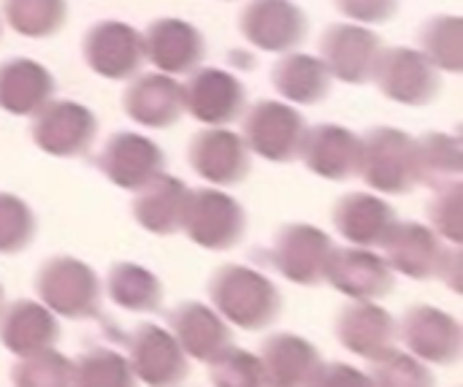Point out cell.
I'll return each mask as SVG.
<instances>
[{
  "label": "cell",
  "instance_id": "3957f363",
  "mask_svg": "<svg viewBox=\"0 0 463 387\" xmlns=\"http://www.w3.org/2000/svg\"><path fill=\"white\" fill-rule=\"evenodd\" d=\"M361 179L383 195H407L418 187L415 138L399 127H372L361 138Z\"/></svg>",
  "mask_w": 463,
  "mask_h": 387
},
{
  "label": "cell",
  "instance_id": "4316f807",
  "mask_svg": "<svg viewBox=\"0 0 463 387\" xmlns=\"http://www.w3.org/2000/svg\"><path fill=\"white\" fill-rule=\"evenodd\" d=\"M54 76L30 57L0 62V109L14 117H30L54 95Z\"/></svg>",
  "mask_w": 463,
  "mask_h": 387
},
{
  "label": "cell",
  "instance_id": "e575fe53",
  "mask_svg": "<svg viewBox=\"0 0 463 387\" xmlns=\"http://www.w3.org/2000/svg\"><path fill=\"white\" fill-rule=\"evenodd\" d=\"M11 382L19 387H68L76 385V366L54 347L24 355L11 369Z\"/></svg>",
  "mask_w": 463,
  "mask_h": 387
},
{
  "label": "cell",
  "instance_id": "ac0fdd59",
  "mask_svg": "<svg viewBox=\"0 0 463 387\" xmlns=\"http://www.w3.org/2000/svg\"><path fill=\"white\" fill-rule=\"evenodd\" d=\"M190 73L184 84V111H190V117L212 127L231 125L241 117L247 92L233 73L222 68H198Z\"/></svg>",
  "mask_w": 463,
  "mask_h": 387
},
{
  "label": "cell",
  "instance_id": "44dd1931",
  "mask_svg": "<svg viewBox=\"0 0 463 387\" xmlns=\"http://www.w3.org/2000/svg\"><path fill=\"white\" fill-rule=\"evenodd\" d=\"M298 157L304 165L331 182H345L358 174L361 163V138L334 122H320L307 127Z\"/></svg>",
  "mask_w": 463,
  "mask_h": 387
},
{
  "label": "cell",
  "instance_id": "30bf717a",
  "mask_svg": "<svg viewBox=\"0 0 463 387\" xmlns=\"http://www.w3.org/2000/svg\"><path fill=\"white\" fill-rule=\"evenodd\" d=\"M81 52L87 65L103 76V79H133L141 65H144V35L128 24V22H117V19H106L92 24L84 33L81 41Z\"/></svg>",
  "mask_w": 463,
  "mask_h": 387
},
{
  "label": "cell",
  "instance_id": "74e56055",
  "mask_svg": "<svg viewBox=\"0 0 463 387\" xmlns=\"http://www.w3.org/2000/svg\"><path fill=\"white\" fill-rule=\"evenodd\" d=\"M35 214L14 193H0V255H16L35 239Z\"/></svg>",
  "mask_w": 463,
  "mask_h": 387
},
{
  "label": "cell",
  "instance_id": "7402d4cb",
  "mask_svg": "<svg viewBox=\"0 0 463 387\" xmlns=\"http://www.w3.org/2000/svg\"><path fill=\"white\" fill-rule=\"evenodd\" d=\"M336 339L339 345L358 355V358H377L383 350H388L393 345V339L399 336V326L393 320V315L383 307H377L374 301H353L347 304L334 323Z\"/></svg>",
  "mask_w": 463,
  "mask_h": 387
},
{
  "label": "cell",
  "instance_id": "f1b7e54d",
  "mask_svg": "<svg viewBox=\"0 0 463 387\" xmlns=\"http://www.w3.org/2000/svg\"><path fill=\"white\" fill-rule=\"evenodd\" d=\"M274 90L298 106H315L326 100L331 90V73L320 57L304 54V52H285L282 60H277L271 71Z\"/></svg>",
  "mask_w": 463,
  "mask_h": 387
},
{
  "label": "cell",
  "instance_id": "5b68a950",
  "mask_svg": "<svg viewBox=\"0 0 463 387\" xmlns=\"http://www.w3.org/2000/svg\"><path fill=\"white\" fill-rule=\"evenodd\" d=\"M182 231L190 236L193 244L212 252H225L244 239L247 214L241 203L228 193L214 187H201L190 193Z\"/></svg>",
  "mask_w": 463,
  "mask_h": 387
},
{
  "label": "cell",
  "instance_id": "d6a6232c",
  "mask_svg": "<svg viewBox=\"0 0 463 387\" xmlns=\"http://www.w3.org/2000/svg\"><path fill=\"white\" fill-rule=\"evenodd\" d=\"M3 16L24 38H49L68 19V0H3Z\"/></svg>",
  "mask_w": 463,
  "mask_h": 387
},
{
  "label": "cell",
  "instance_id": "1f68e13d",
  "mask_svg": "<svg viewBox=\"0 0 463 387\" xmlns=\"http://www.w3.org/2000/svg\"><path fill=\"white\" fill-rule=\"evenodd\" d=\"M420 52L434 62V68L461 73L463 71V19L456 14H439L423 22Z\"/></svg>",
  "mask_w": 463,
  "mask_h": 387
},
{
  "label": "cell",
  "instance_id": "836d02e7",
  "mask_svg": "<svg viewBox=\"0 0 463 387\" xmlns=\"http://www.w3.org/2000/svg\"><path fill=\"white\" fill-rule=\"evenodd\" d=\"M369 382L383 387H429L434 385V374L429 372V366L404 350H396L393 345L388 350H383L377 358L369 361Z\"/></svg>",
  "mask_w": 463,
  "mask_h": 387
},
{
  "label": "cell",
  "instance_id": "484cf974",
  "mask_svg": "<svg viewBox=\"0 0 463 387\" xmlns=\"http://www.w3.org/2000/svg\"><path fill=\"white\" fill-rule=\"evenodd\" d=\"M168 328L182 345V350L195 361H212L222 347L233 345V331L228 328L225 317L203 307L201 301H182L168 315Z\"/></svg>",
  "mask_w": 463,
  "mask_h": 387
},
{
  "label": "cell",
  "instance_id": "b9f144b4",
  "mask_svg": "<svg viewBox=\"0 0 463 387\" xmlns=\"http://www.w3.org/2000/svg\"><path fill=\"white\" fill-rule=\"evenodd\" d=\"M0 307H3V288H0Z\"/></svg>",
  "mask_w": 463,
  "mask_h": 387
},
{
  "label": "cell",
  "instance_id": "603a6c76",
  "mask_svg": "<svg viewBox=\"0 0 463 387\" xmlns=\"http://www.w3.org/2000/svg\"><path fill=\"white\" fill-rule=\"evenodd\" d=\"M334 225L339 236L355 247H383L399 217L396 209L372 193H347L334 206Z\"/></svg>",
  "mask_w": 463,
  "mask_h": 387
},
{
  "label": "cell",
  "instance_id": "277c9868",
  "mask_svg": "<svg viewBox=\"0 0 463 387\" xmlns=\"http://www.w3.org/2000/svg\"><path fill=\"white\" fill-rule=\"evenodd\" d=\"M35 293L43 307L68 320L100 317V279L79 258L54 255L35 274Z\"/></svg>",
  "mask_w": 463,
  "mask_h": 387
},
{
  "label": "cell",
  "instance_id": "52a82bcc",
  "mask_svg": "<svg viewBox=\"0 0 463 387\" xmlns=\"http://www.w3.org/2000/svg\"><path fill=\"white\" fill-rule=\"evenodd\" d=\"M380 92L402 106H429L442 92V79L434 62L410 46L383 49L374 76Z\"/></svg>",
  "mask_w": 463,
  "mask_h": 387
},
{
  "label": "cell",
  "instance_id": "6da1fadb",
  "mask_svg": "<svg viewBox=\"0 0 463 387\" xmlns=\"http://www.w3.org/2000/svg\"><path fill=\"white\" fill-rule=\"evenodd\" d=\"M209 298L228 326L244 331L271 328L282 312V296L277 285L247 266H220L209 279Z\"/></svg>",
  "mask_w": 463,
  "mask_h": 387
},
{
  "label": "cell",
  "instance_id": "f546056e",
  "mask_svg": "<svg viewBox=\"0 0 463 387\" xmlns=\"http://www.w3.org/2000/svg\"><path fill=\"white\" fill-rule=\"evenodd\" d=\"M415 163H418V184L431 190L461 179L463 174V141L448 133H426L415 138Z\"/></svg>",
  "mask_w": 463,
  "mask_h": 387
},
{
  "label": "cell",
  "instance_id": "7a4b0ae2",
  "mask_svg": "<svg viewBox=\"0 0 463 387\" xmlns=\"http://www.w3.org/2000/svg\"><path fill=\"white\" fill-rule=\"evenodd\" d=\"M385 260L393 271L426 282L445 279L453 290H461V252L448 250L434 228L420 222H396L385 239Z\"/></svg>",
  "mask_w": 463,
  "mask_h": 387
},
{
  "label": "cell",
  "instance_id": "9c48e42d",
  "mask_svg": "<svg viewBox=\"0 0 463 387\" xmlns=\"http://www.w3.org/2000/svg\"><path fill=\"white\" fill-rule=\"evenodd\" d=\"M399 336L423 363L456 366L461 358L463 334L458 320L431 304L410 307L399 323Z\"/></svg>",
  "mask_w": 463,
  "mask_h": 387
},
{
  "label": "cell",
  "instance_id": "8d00e7d4",
  "mask_svg": "<svg viewBox=\"0 0 463 387\" xmlns=\"http://www.w3.org/2000/svg\"><path fill=\"white\" fill-rule=\"evenodd\" d=\"M73 366H76V385L81 387H128L136 380L130 361L106 347L81 353L79 361H73Z\"/></svg>",
  "mask_w": 463,
  "mask_h": 387
},
{
  "label": "cell",
  "instance_id": "9a60e30c",
  "mask_svg": "<svg viewBox=\"0 0 463 387\" xmlns=\"http://www.w3.org/2000/svg\"><path fill=\"white\" fill-rule=\"evenodd\" d=\"M130 350V369L144 385L168 387L179 385L190 374V361L176 336L155 323L136 326L133 336L128 339Z\"/></svg>",
  "mask_w": 463,
  "mask_h": 387
},
{
  "label": "cell",
  "instance_id": "2e32d148",
  "mask_svg": "<svg viewBox=\"0 0 463 387\" xmlns=\"http://www.w3.org/2000/svg\"><path fill=\"white\" fill-rule=\"evenodd\" d=\"M190 165L198 176L217 187L241 184L252 171V152L239 133L220 127H209L193 136L187 149Z\"/></svg>",
  "mask_w": 463,
  "mask_h": 387
},
{
  "label": "cell",
  "instance_id": "4dcf8cb0",
  "mask_svg": "<svg viewBox=\"0 0 463 387\" xmlns=\"http://www.w3.org/2000/svg\"><path fill=\"white\" fill-rule=\"evenodd\" d=\"M106 290L128 312H157L163 307V282L138 263H114L106 277Z\"/></svg>",
  "mask_w": 463,
  "mask_h": 387
},
{
  "label": "cell",
  "instance_id": "e0dca14e",
  "mask_svg": "<svg viewBox=\"0 0 463 387\" xmlns=\"http://www.w3.org/2000/svg\"><path fill=\"white\" fill-rule=\"evenodd\" d=\"M98 168L119 190H138L165 171V152L141 133H114L98 155Z\"/></svg>",
  "mask_w": 463,
  "mask_h": 387
},
{
  "label": "cell",
  "instance_id": "ab89813d",
  "mask_svg": "<svg viewBox=\"0 0 463 387\" xmlns=\"http://www.w3.org/2000/svg\"><path fill=\"white\" fill-rule=\"evenodd\" d=\"M334 5L358 24H385L399 14L402 0H334Z\"/></svg>",
  "mask_w": 463,
  "mask_h": 387
},
{
  "label": "cell",
  "instance_id": "d6986e66",
  "mask_svg": "<svg viewBox=\"0 0 463 387\" xmlns=\"http://www.w3.org/2000/svg\"><path fill=\"white\" fill-rule=\"evenodd\" d=\"M122 109L141 127H171L184 114V87L171 73H136L122 95Z\"/></svg>",
  "mask_w": 463,
  "mask_h": 387
},
{
  "label": "cell",
  "instance_id": "cb8c5ba5",
  "mask_svg": "<svg viewBox=\"0 0 463 387\" xmlns=\"http://www.w3.org/2000/svg\"><path fill=\"white\" fill-rule=\"evenodd\" d=\"M190 187L168 174H157L144 187L136 190L133 198V217L136 222L155 233V236H174L184 225L187 203H190Z\"/></svg>",
  "mask_w": 463,
  "mask_h": 387
},
{
  "label": "cell",
  "instance_id": "d4e9b609",
  "mask_svg": "<svg viewBox=\"0 0 463 387\" xmlns=\"http://www.w3.org/2000/svg\"><path fill=\"white\" fill-rule=\"evenodd\" d=\"M0 342L8 353L24 358L54 347L60 342V323L49 307L19 298L0 312Z\"/></svg>",
  "mask_w": 463,
  "mask_h": 387
},
{
  "label": "cell",
  "instance_id": "4fadbf2b",
  "mask_svg": "<svg viewBox=\"0 0 463 387\" xmlns=\"http://www.w3.org/2000/svg\"><path fill=\"white\" fill-rule=\"evenodd\" d=\"M239 30L260 52H293L304 43L309 22L293 0H250L239 14Z\"/></svg>",
  "mask_w": 463,
  "mask_h": 387
},
{
  "label": "cell",
  "instance_id": "8fae6325",
  "mask_svg": "<svg viewBox=\"0 0 463 387\" xmlns=\"http://www.w3.org/2000/svg\"><path fill=\"white\" fill-rule=\"evenodd\" d=\"M383 38L364 24H331L320 38V60L345 84H369L383 54Z\"/></svg>",
  "mask_w": 463,
  "mask_h": 387
},
{
  "label": "cell",
  "instance_id": "7c38bea8",
  "mask_svg": "<svg viewBox=\"0 0 463 387\" xmlns=\"http://www.w3.org/2000/svg\"><path fill=\"white\" fill-rule=\"evenodd\" d=\"M331 250L334 244L326 231L307 222H290L282 225L274 239L271 263L293 285L317 288L323 282Z\"/></svg>",
  "mask_w": 463,
  "mask_h": 387
},
{
  "label": "cell",
  "instance_id": "5bb4252c",
  "mask_svg": "<svg viewBox=\"0 0 463 387\" xmlns=\"http://www.w3.org/2000/svg\"><path fill=\"white\" fill-rule=\"evenodd\" d=\"M323 279L353 301H380L393 290V269L369 247H334Z\"/></svg>",
  "mask_w": 463,
  "mask_h": 387
},
{
  "label": "cell",
  "instance_id": "ffe728a7",
  "mask_svg": "<svg viewBox=\"0 0 463 387\" xmlns=\"http://www.w3.org/2000/svg\"><path fill=\"white\" fill-rule=\"evenodd\" d=\"M206 41L201 30L184 19L163 16L155 19L144 33V57L160 68V73H190L201 65Z\"/></svg>",
  "mask_w": 463,
  "mask_h": 387
},
{
  "label": "cell",
  "instance_id": "8992f818",
  "mask_svg": "<svg viewBox=\"0 0 463 387\" xmlns=\"http://www.w3.org/2000/svg\"><path fill=\"white\" fill-rule=\"evenodd\" d=\"M244 144L252 155L271 163L298 160L307 122L301 111L282 100H258L244 117Z\"/></svg>",
  "mask_w": 463,
  "mask_h": 387
},
{
  "label": "cell",
  "instance_id": "f35d334b",
  "mask_svg": "<svg viewBox=\"0 0 463 387\" xmlns=\"http://www.w3.org/2000/svg\"><path fill=\"white\" fill-rule=\"evenodd\" d=\"M463 184L461 179L450 182V184H442L437 187L431 203H429V220H431V228L453 241V244H461L463 241Z\"/></svg>",
  "mask_w": 463,
  "mask_h": 387
},
{
  "label": "cell",
  "instance_id": "d590c367",
  "mask_svg": "<svg viewBox=\"0 0 463 387\" xmlns=\"http://www.w3.org/2000/svg\"><path fill=\"white\" fill-rule=\"evenodd\" d=\"M209 377L220 387H263L269 385L266 366L260 355H252L241 347H222L209 361Z\"/></svg>",
  "mask_w": 463,
  "mask_h": 387
},
{
  "label": "cell",
  "instance_id": "83f0119b",
  "mask_svg": "<svg viewBox=\"0 0 463 387\" xmlns=\"http://www.w3.org/2000/svg\"><path fill=\"white\" fill-rule=\"evenodd\" d=\"M260 361L266 366L269 385L277 387L312 385L323 363L320 350L296 334H271L260 345Z\"/></svg>",
  "mask_w": 463,
  "mask_h": 387
},
{
  "label": "cell",
  "instance_id": "ba28073f",
  "mask_svg": "<svg viewBox=\"0 0 463 387\" xmlns=\"http://www.w3.org/2000/svg\"><path fill=\"white\" fill-rule=\"evenodd\" d=\"M33 117L30 136L52 157H81L98 136L95 114L73 100H49Z\"/></svg>",
  "mask_w": 463,
  "mask_h": 387
},
{
  "label": "cell",
  "instance_id": "60d3db41",
  "mask_svg": "<svg viewBox=\"0 0 463 387\" xmlns=\"http://www.w3.org/2000/svg\"><path fill=\"white\" fill-rule=\"evenodd\" d=\"M312 385L366 387V385H372V382H369V377H366L364 372H358V369H353V366H347V363H320V369H317V374H315Z\"/></svg>",
  "mask_w": 463,
  "mask_h": 387
}]
</instances>
